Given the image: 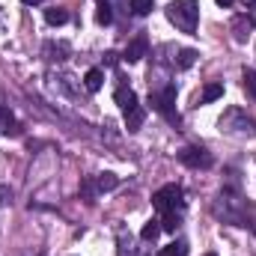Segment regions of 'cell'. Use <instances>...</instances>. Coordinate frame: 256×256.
<instances>
[{
	"label": "cell",
	"mask_w": 256,
	"mask_h": 256,
	"mask_svg": "<svg viewBox=\"0 0 256 256\" xmlns=\"http://www.w3.org/2000/svg\"><path fill=\"white\" fill-rule=\"evenodd\" d=\"M167 18L176 30L182 33H196V24H200V3L196 0H173L167 6Z\"/></svg>",
	"instance_id": "cell-1"
},
{
	"label": "cell",
	"mask_w": 256,
	"mask_h": 256,
	"mask_svg": "<svg viewBox=\"0 0 256 256\" xmlns=\"http://www.w3.org/2000/svg\"><path fill=\"white\" fill-rule=\"evenodd\" d=\"M149 104L161 116H167L170 122H179V114H176V86L173 84H167L161 92H149Z\"/></svg>",
	"instance_id": "cell-2"
},
{
	"label": "cell",
	"mask_w": 256,
	"mask_h": 256,
	"mask_svg": "<svg viewBox=\"0 0 256 256\" xmlns=\"http://www.w3.org/2000/svg\"><path fill=\"white\" fill-rule=\"evenodd\" d=\"M152 206L158 212H182V188L179 185H164L152 194Z\"/></svg>",
	"instance_id": "cell-3"
},
{
	"label": "cell",
	"mask_w": 256,
	"mask_h": 256,
	"mask_svg": "<svg viewBox=\"0 0 256 256\" xmlns=\"http://www.w3.org/2000/svg\"><path fill=\"white\" fill-rule=\"evenodd\" d=\"M220 200H224V212L220 214L230 224H236V226H248V202L242 196H230V194H224Z\"/></svg>",
	"instance_id": "cell-4"
},
{
	"label": "cell",
	"mask_w": 256,
	"mask_h": 256,
	"mask_svg": "<svg viewBox=\"0 0 256 256\" xmlns=\"http://www.w3.org/2000/svg\"><path fill=\"white\" fill-rule=\"evenodd\" d=\"M179 161H182L185 167H191V170H208V167L214 164L212 152L202 149V146H185V149L179 152Z\"/></svg>",
	"instance_id": "cell-5"
},
{
	"label": "cell",
	"mask_w": 256,
	"mask_h": 256,
	"mask_svg": "<svg viewBox=\"0 0 256 256\" xmlns=\"http://www.w3.org/2000/svg\"><path fill=\"white\" fill-rule=\"evenodd\" d=\"M146 54H149V39H146V36H137V39H131L126 45L122 60H126V63H140Z\"/></svg>",
	"instance_id": "cell-6"
},
{
	"label": "cell",
	"mask_w": 256,
	"mask_h": 256,
	"mask_svg": "<svg viewBox=\"0 0 256 256\" xmlns=\"http://www.w3.org/2000/svg\"><path fill=\"white\" fill-rule=\"evenodd\" d=\"M114 102L122 108V114L134 110V108H140V104H137V92H134L131 86H126V84H122V86H116V92H114Z\"/></svg>",
	"instance_id": "cell-7"
},
{
	"label": "cell",
	"mask_w": 256,
	"mask_h": 256,
	"mask_svg": "<svg viewBox=\"0 0 256 256\" xmlns=\"http://www.w3.org/2000/svg\"><path fill=\"white\" fill-rule=\"evenodd\" d=\"M84 86H86L90 92H98V90L104 86V72H102V68H90V72L84 74Z\"/></svg>",
	"instance_id": "cell-8"
},
{
	"label": "cell",
	"mask_w": 256,
	"mask_h": 256,
	"mask_svg": "<svg viewBox=\"0 0 256 256\" xmlns=\"http://www.w3.org/2000/svg\"><path fill=\"white\" fill-rule=\"evenodd\" d=\"M45 21H48L51 27H63L66 21H68V9H63V6H51V9H45Z\"/></svg>",
	"instance_id": "cell-9"
},
{
	"label": "cell",
	"mask_w": 256,
	"mask_h": 256,
	"mask_svg": "<svg viewBox=\"0 0 256 256\" xmlns=\"http://www.w3.org/2000/svg\"><path fill=\"white\" fill-rule=\"evenodd\" d=\"M218 98H224V84H206L200 102H202V104H212V102H218Z\"/></svg>",
	"instance_id": "cell-10"
},
{
	"label": "cell",
	"mask_w": 256,
	"mask_h": 256,
	"mask_svg": "<svg viewBox=\"0 0 256 256\" xmlns=\"http://www.w3.org/2000/svg\"><path fill=\"white\" fill-rule=\"evenodd\" d=\"M143 120H146V110H143V108H134V110H128L126 114V128L134 134V131H140Z\"/></svg>",
	"instance_id": "cell-11"
},
{
	"label": "cell",
	"mask_w": 256,
	"mask_h": 256,
	"mask_svg": "<svg viewBox=\"0 0 256 256\" xmlns=\"http://www.w3.org/2000/svg\"><path fill=\"white\" fill-rule=\"evenodd\" d=\"M45 54H48V60H57V63H60V60L68 57V45H66V42H48V45H45Z\"/></svg>",
	"instance_id": "cell-12"
},
{
	"label": "cell",
	"mask_w": 256,
	"mask_h": 256,
	"mask_svg": "<svg viewBox=\"0 0 256 256\" xmlns=\"http://www.w3.org/2000/svg\"><path fill=\"white\" fill-rule=\"evenodd\" d=\"M158 232H164V230H161V220H146L143 230H140V238H143V242H155Z\"/></svg>",
	"instance_id": "cell-13"
},
{
	"label": "cell",
	"mask_w": 256,
	"mask_h": 256,
	"mask_svg": "<svg viewBox=\"0 0 256 256\" xmlns=\"http://www.w3.org/2000/svg\"><path fill=\"white\" fill-rule=\"evenodd\" d=\"M96 185H98V194L114 191V188L120 185V176H116V173H102V176L96 179Z\"/></svg>",
	"instance_id": "cell-14"
},
{
	"label": "cell",
	"mask_w": 256,
	"mask_h": 256,
	"mask_svg": "<svg viewBox=\"0 0 256 256\" xmlns=\"http://www.w3.org/2000/svg\"><path fill=\"white\" fill-rule=\"evenodd\" d=\"M96 21L102 24V27H108L110 21H114V6L104 0V3H98V12H96Z\"/></svg>",
	"instance_id": "cell-15"
},
{
	"label": "cell",
	"mask_w": 256,
	"mask_h": 256,
	"mask_svg": "<svg viewBox=\"0 0 256 256\" xmlns=\"http://www.w3.org/2000/svg\"><path fill=\"white\" fill-rule=\"evenodd\" d=\"M232 30H236V42H244V39L250 36V33H248V30H250V21L242 15V18H236V21H232Z\"/></svg>",
	"instance_id": "cell-16"
},
{
	"label": "cell",
	"mask_w": 256,
	"mask_h": 256,
	"mask_svg": "<svg viewBox=\"0 0 256 256\" xmlns=\"http://www.w3.org/2000/svg\"><path fill=\"white\" fill-rule=\"evenodd\" d=\"M179 220H182V212H164V220H161V230H164V232H176V226H179Z\"/></svg>",
	"instance_id": "cell-17"
},
{
	"label": "cell",
	"mask_w": 256,
	"mask_h": 256,
	"mask_svg": "<svg viewBox=\"0 0 256 256\" xmlns=\"http://www.w3.org/2000/svg\"><path fill=\"white\" fill-rule=\"evenodd\" d=\"M194 63H196V51H194V48H182V51H179V60H176V66H179V68H191Z\"/></svg>",
	"instance_id": "cell-18"
},
{
	"label": "cell",
	"mask_w": 256,
	"mask_h": 256,
	"mask_svg": "<svg viewBox=\"0 0 256 256\" xmlns=\"http://www.w3.org/2000/svg\"><path fill=\"white\" fill-rule=\"evenodd\" d=\"M164 256H188V242H170L167 248H164Z\"/></svg>",
	"instance_id": "cell-19"
},
{
	"label": "cell",
	"mask_w": 256,
	"mask_h": 256,
	"mask_svg": "<svg viewBox=\"0 0 256 256\" xmlns=\"http://www.w3.org/2000/svg\"><path fill=\"white\" fill-rule=\"evenodd\" d=\"M80 194H84V200H90V202H92V200H96V194H98L96 179H90V176H86V179L80 182Z\"/></svg>",
	"instance_id": "cell-20"
},
{
	"label": "cell",
	"mask_w": 256,
	"mask_h": 256,
	"mask_svg": "<svg viewBox=\"0 0 256 256\" xmlns=\"http://www.w3.org/2000/svg\"><path fill=\"white\" fill-rule=\"evenodd\" d=\"M155 9V0H131V12L134 15H149Z\"/></svg>",
	"instance_id": "cell-21"
},
{
	"label": "cell",
	"mask_w": 256,
	"mask_h": 256,
	"mask_svg": "<svg viewBox=\"0 0 256 256\" xmlns=\"http://www.w3.org/2000/svg\"><path fill=\"white\" fill-rule=\"evenodd\" d=\"M244 90L256 98V68H244Z\"/></svg>",
	"instance_id": "cell-22"
},
{
	"label": "cell",
	"mask_w": 256,
	"mask_h": 256,
	"mask_svg": "<svg viewBox=\"0 0 256 256\" xmlns=\"http://www.w3.org/2000/svg\"><path fill=\"white\" fill-rule=\"evenodd\" d=\"M120 256H134V250H131V236H120Z\"/></svg>",
	"instance_id": "cell-23"
},
{
	"label": "cell",
	"mask_w": 256,
	"mask_h": 256,
	"mask_svg": "<svg viewBox=\"0 0 256 256\" xmlns=\"http://www.w3.org/2000/svg\"><path fill=\"white\" fill-rule=\"evenodd\" d=\"M12 126V114L6 108H0V134H6V128Z\"/></svg>",
	"instance_id": "cell-24"
},
{
	"label": "cell",
	"mask_w": 256,
	"mask_h": 256,
	"mask_svg": "<svg viewBox=\"0 0 256 256\" xmlns=\"http://www.w3.org/2000/svg\"><path fill=\"white\" fill-rule=\"evenodd\" d=\"M244 18L250 21V27H256V0H250V3H248V12H244Z\"/></svg>",
	"instance_id": "cell-25"
},
{
	"label": "cell",
	"mask_w": 256,
	"mask_h": 256,
	"mask_svg": "<svg viewBox=\"0 0 256 256\" xmlns=\"http://www.w3.org/2000/svg\"><path fill=\"white\" fill-rule=\"evenodd\" d=\"M116 63H120V54H116V51H108V54H104V66H110V68H114Z\"/></svg>",
	"instance_id": "cell-26"
},
{
	"label": "cell",
	"mask_w": 256,
	"mask_h": 256,
	"mask_svg": "<svg viewBox=\"0 0 256 256\" xmlns=\"http://www.w3.org/2000/svg\"><path fill=\"white\" fill-rule=\"evenodd\" d=\"M9 196H12V191H9V188H3V185H0V202H6V200H9Z\"/></svg>",
	"instance_id": "cell-27"
},
{
	"label": "cell",
	"mask_w": 256,
	"mask_h": 256,
	"mask_svg": "<svg viewBox=\"0 0 256 256\" xmlns=\"http://www.w3.org/2000/svg\"><path fill=\"white\" fill-rule=\"evenodd\" d=\"M214 3H218V6H224V9H230V6H232L236 0H214Z\"/></svg>",
	"instance_id": "cell-28"
},
{
	"label": "cell",
	"mask_w": 256,
	"mask_h": 256,
	"mask_svg": "<svg viewBox=\"0 0 256 256\" xmlns=\"http://www.w3.org/2000/svg\"><path fill=\"white\" fill-rule=\"evenodd\" d=\"M24 6H36V3H42V0H21Z\"/></svg>",
	"instance_id": "cell-29"
},
{
	"label": "cell",
	"mask_w": 256,
	"mask_h": 256,
	"mask_svg": "<svg viewBox=\"0 0 256 256\" xmlns=\"http://www.w3.org/2000/svg\"><path fill=\"white\" fill-rule=\"evenodd\" d=\"M202 256H218V254H202Z\"/></svg>",
	"instance_id": "cell-30"
},
{
	"label": "cell",
	"mask_w": 256,
	"mask_h": 256,
	"mask_svg": "<svg viewBox=\"0 0 256 256\" xmlns=\"http://www.w3.org/2000/svg\"><path fill=\"white\" fill-rule=\"evenodd\" d=\"M98 3H104V0H98Z\"/></svg>",
	"instance_id": "cell-31"
}]
</instances>
